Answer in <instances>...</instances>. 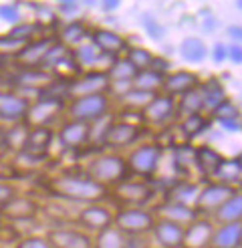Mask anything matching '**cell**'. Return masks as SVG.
<instances>
[{
	"instance_id": "6da1fadb",
	"label": "cell",
	"mask_w": 242,
	"mask_h": 248,
	"mask_svg": "<svg viewBox=\"0 0 242 248\" xmlns=\"http://www.w3.org/2000/svg\"><path fill=\"white\" fill-rule=\"evenodd\" d=\"M48 192L55 198L67 202H77V204H95V202H105L109 198V188L93 182L85 173H59L51 178L46 184Z\"/></svg>"
},
{
	"instance_id": "7a4b0ae2",
	"label": "cell",
	"mask_w": 242,
	"mask_h": 248,
	"mask_svg": "<svg viewBox=\"0 0 242 248\" xmlns=\"http://www.w3.org/2000/svg\"><path fill=\"white\" fill-rule=\"evenodd\" d=\"M83 173L93 182L105 186V188H113L115 184L123 182L129 176V168L123 155L119 154H97L93 155L87 164H85Z\"/></svg>"
},
{
	"instance_id": "3957f363",
	"label": "cell",
	"mask_w": 242,
	"mask_h": 248,
	"mask_svg": "<svg viewBox=\"0 0 242 248\" xmlns=\"http://www.w3.org/2000/svg\"><path fill=\"white\" fill-rule=\"evenodd\" d=\"M109 111H111V99H109L107 93L69 99L65 103V113L69 115V119L85 121V123H93L109 115Z\"/></svg>"
},
{
	"instance_id": "277c9868",
	"label": "cell",
	"mask_w": 242,
	"mask_h": 248,
	"mask_svg": "<svg viewBox=\"0 0 242 248\" xmlns=\"http://www.w3.org/2000/svg\"><path fill=\"white\" fill-rule=\"evenodd\" d=\"M238 192H240L238 186H228V184H222V182L208 180L206 186H200V192L196 196V200H194L192 208L198 216L210 218L216 210L228 200V198H232Z\"/></svg>"
},
{
	"instance_id": "5b68a950",
	"label": "cell",
	"mask_w": 242,
	"mask_h": 248,
	"mask_svg": "<svg viewBox=\"0 0 242 248\" xmlns=\"http://www.w3.org/2000/svg\"><path fill=\"white\" fill-rule=\"evenodd\" d=\"M155 214L145 208L123 206L113 214V226L121 230L125 236H145L153 226Z\"/></svg>"
},
{
	"instance_id": "8992f818",
	"label": "cell",
	"mask_w": 242,
	"mask_h": 248,
	"mask_svg": "<svg viewBox=\"0 0 242 248\" xmlns=\"http://www.w3.org/2000/svg\"><path fill=\"white\" fill-rule=\"evenodd\" d=\"M162 155H164V147L157 141L137 145L136 150L129 154V157H125L129 173H137L141 178L151 176V173H155L157 166H160Z\"/></svg>"
},
{
	"instance_id": "52a82bcc",
	"label": "cell",
	"mask_w": 242,
	"mask_h": 248,
	"mask_svg": "<svg viewBox=\"0 0 242 248\" xmlns=\"http://www.w3.org/2000/svg\"><path fill=\"white\" fill-rule=\"evenodd\" d=\"M141 125L139 123H133V121H113L107 125L101 143L107 150H123V147L133 145L139 138H141Z\"/></svg>"
},
{
	"instance_id": "ba28073f",
	"label": "cell",
	"mask_w": 242,
	"mask_h": 248,
	"mask_svg": "<svg viewBox=\"0 0 242 248\" xmlns=\"http://www.w3.org/2000/svg\"><path fill=\"white\" fill-rule=\"evenodd\" d=\"M41 214V204L30 196L16 194L0 208V218L10 224H24V222H32Z\"/></svg>"
},
{
	"instance_id": "9c48e42d",
	"label": "cell",
	"mask_w": 242,
	"mask_h": 248,
	"mask_svg": "<svg viewBox=\"0 0 242 248\" xmlns=\"http://www.w3.org/2000/svg\"><path fill=\"white\" fill-rule=\"evenodd\" d=\"M55 140V131L48 125H36V127H29L27 140H24L22 147H20V155H24L30 162H43L48 157L51 152V145Z\"/></svg>"
},
{
	"instance_id": "30bf717a",
	"label": "cell",
	"mask_w": 242,
	"mask_h": 248,
	"mask_svg": "<svg viewBox=\"0 0 242 248\" xmlns=\"http://www.w3.org/2000/svg\"><path fill=\"white\" fill-rule=\"evenodd\" d=\"M109 91V77L107 71H83L79 77L69 81L67 85V99L99 95Z\"/></svg>"
},
{
	"instance_id": "8fae6325",
	"label": "cell",
	"mask_w": 242,
	"mask_h": 248,
	"mask_svg": "<svg viewBox=\"0 0 242 248\" xmlns=\"http://www.w3.org/2000/svg\"><path fill=\"white\" fill-rule=\"evenodd\" d=\"M113 214H115V210H111L105 202L85 204L77 214V224L79 228L95 234V232H101L109 226H113Z\"/></svg>"
},
{
	"instance_id": "7c38bea8",
	"label": "cell",
	"mask_w": 242,
	"mask_h": 248,
	"mask_svg": "<svg viewBox=\"0 0 242 248\" xmlns=\"http://www.w3.org/2000/svg\"><path fill=\"white\" fill-rule=\"evenodd\" d=\"M45 236L53 248H93V234L83 228H73V226L48 228Z\"/></svg>"
},
{
	"instance_id": "4fadbf2b",
	"label": "cell",
	"mask_w": 242,
	"mask_h": 248,
	"mask_svg": "<svg viewBox=\"0 0 242 248\" xmlns=\"http://www.w3.org/2000/svg\"><path fill=\"white\" fill-rule=\"evenodd\" d=\"M153 188L145 182H119L113 186V192L109 190V196L117 198L123 206H137L143 208L153 198ZM121 206V208H123Z\"/></svg>"
},
{
	"instance_id": "5bb4252c",
	"label": "cell",
	"mask_w": 242,
	"mask_h": 248,
	"mask_svg": "<svg viewBox=\"0 0 242 248\" xmlns=\"http://www.w3.org/2000/svg\"><path fill=\"white\" fill-rule=\"evenodd\" d=\"M57 43L55 36H43V39H32L24 43L18 53L15 55V61L20 69H36L43 65L46 53L51 51V46Z\"/></svg>"
},
{
	"instance_id": "9a60e30c",
	"label": "cell",
	"mask_w": 242,
	"mask_h": 248,
	"mask_svg": "<svg viewBox=\"0 0 242 248\" xmlns=\"http://www.w3.org/2000/svg\"><path fill=\"white\" fill-rule=\"evenodd\" d=\"M141 123H150V125H162L167 123L169 119L176 117V97L157 93L151 101L145 105L141 111Z\"/></svg>"
},
{
	"instance_id": "2e32d148",
	"label": "cell",
	"mask_w": 242,
	"mask_h": 248,
	"mask_svg": "<svg viewBox=\"0 0 242 248\" xmlns=\"http://www.w3.org/2000/svg\"><path fill=\"white\" fill-rule=\"evenodd\" d=\"M57 138L65 150H73V152L83 150L85 145L91 143V123L69 119L60 125Z\"/></svg>"
},
{
	"instance_id": "e0dca14e",
	"label": "cell",
	"mask_w": 242,
	"mask_h": 248,
	"mask_svg": "<svg viewBox=\"0 0 242 248\" xmlns=\"http://www.w3.org/2000/svg\"><path fill=\"white\" fill-rule=\"evenodd\" d=\"M29 107L30 101L24 95L15 91H0V123L10 125V123L24 121Z\"/></svg>"
},
{
	"instance_id": "ac0fdd59",
	"label": "cell",
	"mask_w": 242,
	"mask_h": 248,
	"mask_svg": "<svg viewBox=\"0 0 242 248\" xmlns=\"http://www.w3.org/2000/svg\"><path fill=\"white\" fill-rule=\"evenodd\" d=\"M212 232H214V222L210 218L196 216L190 224L184 226L182 248H210Z\"/></svg>"
},
{
	"instance_id": "d6986e66",
	"label": "cell",
	"mask_w": 242,
	"mask_h": 248,
	"mask_svg": "<svg viewBox=\"0 0 242 248\" xmlns=\"http://www.w3.org/2000/svg\"><path fill=\"white\" fill-rule=\"evenodd\" d=\"M153 242L160 248H182V238H184V226L176 224L172 220L157 218L153 220V226L150 230Z\"/></svg>"
},
{
	"instance_id": "ffe728a7",
	"label": "cell",
	"mask_w": 242,
	"mask_h": 248,
	"mask_svg": "<svg viewBox=\"0 0 242 248\" xmlns=\"http://www.w3.org/2000/svg\"><path fill=\"white\" fill-rule=\"evenodd\" d=\"M89 39L91 43L99 48V51L107 57H121V55H125V51L129 48L127 41L123 39L121 34L113 32V31H107V29H95L89 32Z\"/></svg>"
},
{
	"instance_id": "44dd1931",
	"label": "cell",
	"mask_w": 242,
	"mask_h": 248,
	"mask_svg": "<svg viewBox=\"0 0 242 248\" xmlns=\"http://www.w3.org/2000/svg\"><path fill=\"white\" fill-rule=\"evenodd\" d=\"M200 75L194 71H176V73H167L164 77V85H162V93L172 95V97H180L192 89H196L200 85Z\"/></svg>"
},
{
	"instance_id": "7402d4cb",
	"label": "cell",
	"mask_w": 242,
	"mask_h": 248,
	"mask_svg": "<svg viewBox=\"0 0 242 248\" xmlns=\"http://www.w3.org/2000/svg\"><path fill=\"white\" fill-rule=\"evenodd\" d=\"M222 155L218 154L214 147L210 145H198L194 147V168L198 170V173L206 180H212L218 166L222 164Z\"/></svg>"
},
{
	"instance_id": "603a6c76",
	"label": "cell",
	"mask_w": 242,
	"mask_h": 248,
	"mask_svg": "<svg viewBox=\"0 0 242 248\" xmlns=\"http://www.w3.org/2000/svg\"><path fill=\"white\" fill-rule=\"evenodd\" d=\"M242 246V222L214 226L210 248H240Z\"/></svg>"
},
{
	"instance_id": "cb8c5ba5",
	"label": "cell",
	"mask_w": 242,
	"mask_h": 248,
	"mask_svg": "<svg viewBox=\"0 0 242 248\" xmlns=\"http://www.w3.org/2000/svg\"><path fill=\"white\" fill-rule=\"evenodd\" d=\"M59 79L53 75L51 71H46V69H41V67H36V69H22L18 73V77H16V83L20 87H27V89H34V91H45L48 89V87H53Z\"/></svg>"
},
{
	"instance_id": "d4e9b609",
	"label": "cell",
	"mask_w": 242,
	"mask_h": 248,
	"mask_svg": "<svg viewBox=\"0 0 242 248\" xmlns=\"http://www.w3.org/2000/svg\"><path fill=\"white\" fill-rule=\"evenodd\" d=\"M153 214H155L157 218L172 220V222H176V224H182V226L190 224V222L198 216L196 212H194L192 206H188V204H178V202H164Z\"/></svg>"
},
{
	"instance_id": "484cf974",
	"label": "cell",
	"mask_w": 242,
	"mask_h": 248,
	"mask_svg": "<svg viewBox=\"0 0 242 248\" xmlns=\"http://www.w3.org/2000/svg\"><path fill=\"white\" fill-rule=\"evenodd\" d=\"M210 220L214 222V226L230 224V222H242V196H240V192L234 194L232 198H228V200L210 216Z\"/></svg>"
},
{
	"instance_id": "4316f807",
	"label": "cell",
	"mask_w": 242,
	"mask_h": 248,
	"mask_svg": "<svg viewBox=\"0 0 242 248\" xmlns=\"http://www.w3.org/2000/svg\"><path fill=\"white\" fill-rule=\"evenodd\" d=\"M200 91H202V99H204V113L208 117L224 99H228L222 83L218 79H208L206 83H200Z\"/></svg>"
},
{
	"instance_id": "83f0119b",
	"label": "cell",
	"mask_w": 242,
	"mask_h": 248,
	"mask_svg": "<svg viewBox=\"0 0 242 248\" xmlns=\"http://www.w3.org/2000/svg\"><path fill=\"white\" fill-rule=\"evenodd\" d=\"M198 192H200V184L190 182V180H182V182H176L172 188L167 190L166 202H178V204L192 206L194 200H196Z\"/></svg>"
},
{
	"instance_id": "f1b7e54d",
	"label": "cell",
	"mask_w": 242,
	"mask_h": 248,
	"mask_svg": "<svg viewBox=\"0 0 242 248\" xmlns=\"http://www.w3.org/2000/svg\"><path fill=\"white\" fill-rule=\"evenodd\" d=\"M240 178H242V159H240V154H238L232 159H222V164L218 166L212 180L228 184V186H238Z\"/></svg>"
},
{
	"instance_id": "f546056e",
	"label": "cell",
	"mask_w": 242,
	"mask_h": 248,
	"mask_svg": "<svg viewBox=\"0 0 242 248\" xmlns=\"http://www.w3.org/2000/svg\"><path fill=\"white\" fill-rule=\"evenodd\" d=\"M137 69L133 67L129 61L123 57H117L113 59V63L107 67V77H109V85H115V83H123V85H131L133 77H136Z\"/></svg>"
},
{
	"instance_id": "4dcf8cb0",
	"label": "cell",
	"mask_w": 242,
	"mask_h": 248,
	"mask_svg": "<svg viewBox=\"0 0 242 248\" xmlns=\"http://www.w3.org/2000/svg\"><path fill=\"white\" fill-rule=\"evenodd\" d=\"M194 113H204V99L200 85L184 95H180V101L176 103V117H186Z\"/></svg>"
},
{
	"instance_id": "1f68e13d",
	"label": "cell",
	"mask_w": 242,
	"mask_h": 248,
	"mask_svg": "<svg viewBox=\"0 0 242 248\" xmlns=\"http://www.w3.org/2000/svg\"><path fill=\"white\" fill-rule=\"evenodd\" d=\"M155 95L157 93H153V91H141V89L129 87V89H125L123 93H119V103L125 107V111H136V113H139Z\"/></svg>"
},
{
	"instance_id": "d6a6232c",
	"label": "cell",
	"mask_w": 242,
	"mask_h": 248,
	"mask_svg": "<svg viewBox=\"0 0 242 248\" xmlns=\"http://www.w3.org/2000/svg\"><path fill=\"white\" fill-rule=\"evenodd\" d=\"M93 248H127V236L115 226L93 234Z\"/></svg>"
},
{
	"instance_id": "836d02e7",
	"label": "cell",
	"mask_w": 242,
	"mask_h": 248,
	"mask_svg": "<svg viewBox=\"0 0 242 248\" xmlns=\"http://www.w3.org/2000/svg\"><path fill=\"white\" fill-rule=\"evenodd\" d=\"M59 36H60V41H59L60 45H65V46L73 48V46L83 45V41L89 36V29L85 27V22H83V20H73V22L65 24Z\"/></svg>"
},
{
	"instance_id": "e575fe53",
	"label": "cell",
	"mask_w": 242,
	"mask_h": 248,
	"mask_svg": "<svg viewBox=\"0 0 242 248\" xmlns=\"http://www.w3.org/2000/svg\"><path fill=\"white\" fill-rule=\"evenodd\" d=\"M210 123H212V119L206 113H194V115L182 117L180 129H182V133H184L186 140H194V138H198V135H202L206 129H208Z\"/></svg>"
},
{
	"instance_id": "d590c367",
	"label": "cell",
	"mask_w": 242,
	"mask_h": 248,
	"mask_svg": "<svg viewBox=\"0 0 242 248\" xmlns=\"http://www.w3.org/2000/svg\"><path fill=\"white\" fill-rule=\"evenodd\" d=\"M164 77L166 75H160L151 69H143V71H137L136 77L131 81V87L133 89H141V91H153V93H160L162 91V85H164Z\"/></svg>"
},
{
	"instance_id": "8d00e7d4",
	"label": "cell",
	"mask_w": 242,
	"mask_h": 248,
	"mask_svg": "<svg viewBox=\"0 0 242 248\" xmlns=\"http://www.w3.org/2000/svg\"><path fill=\"white\" fill-rule=\"evenodd\" d=\"M180 55L188 63H202L206 55H208V48H206L204 41L196 39V36H188L180 45Z\"/></svg>"
},
{
	"instance_id": "74e56055",
	"label": "cell",
	"mask_w": 242,
	"mask_h": 248,
	"mask_svg": "<svg viewBox=\"0 0 242 248\" xmlns=\"http://www.w3.org/2000/svg\"><path fill=\"white\" fill-rule=\"evenodd\" d=\"M29 127L30 125L27 121H18V123H10V125H6V140H4L6 152H20L24 140H27Z\"/></svg>"
},
{
	"instance_id": "f35d334b",
	"label": "cell",
	"mask_w": 242,
	"mask_h": 248,
	"mask_svg": "<svg viewBox=\"0 0 242 248\" xmlns=\"http://www.w3.org/2000/svg\"><path fill=\"white\" fill-rule=\"evenodd\" d=\"M174 168L176 171L188 176L190 168H194V147L188 143H182L174 147Z\"/></svg>"
},
{
	"instance_id": "ab89813d",
	"label": "cell",
	"mask_w": 242,
	"mask_h": 248,
	"mask_svg": "<svg viewBox=\"0 0 242 248\" xmlns=\"http://www.w3.org/2000/svg\"><path fill=\"white\" fill-rule=\"evenodd\" d=\"M125 59L137 71H143V69H150L153 55L148 51V48H143V46H129L127 51H125Z\"/></svg>"
},
{
	"instance_id": "60d3db41",
	"label": "cell",
	"mask_w": 242,
	"mask_h": 248,
	"mask_svg": "<svg viewBox=\"0 0 242 248\" xmlns=\"http://www.w3.org/2000/svg\"><path fill=\"white\" fill-rule=\"evenodd\" d=\"M234 117H240V109L236 103H232L230 99H224V101L218 105L212 113H210V119L214 121H222V119H234Z\"/></svg>"
},
{
	"instance_id": "b9f144b4",
	"label": "cell",
	"mask_w": 242,
	"mask_h": 248,
	"mask_svg": "<svg viewBox=\"0 0 242 248\" xmlns=\"http://www.w3.org/2000/svg\"><path fill=\"white\" fill-rule=\"evenodd\" d=\"M12 248H53V246L46 240L45 234H27V236H20Z\"/></svg>"
},
{
	"instance_id": "7bdbcfd3",
	"label": "cell",
	"mask_w": 242,
	"mask_h": 248,
	"mask_svg": "<svg viewBox=\"0 0 242 248\" xmlns=\"http://www.w3.org/2000/svg\"><path fill=\"white\" fill-rule=\"evenodd\" d=\"M36 29L39 27H36V24H30V22H16L8 36H12V39H16V41H22V43H29L34 39Z\"/></svg>"
},
{
	"instance_id": "ee69618b",
	"label": "cell",
	"mask_w": 242,
	"mask_h": 248,
	"mask_svg": "<svg viewBox=\"0 0 242 248\" xmlns=\"http://www.w3.org/2000/svg\"><path fill=\"white\" fill-rule=\"evenodd\" d=\"M22 236L18 232L16 224H10V222H4L0 224V246H15V242Z\"/></svg>"
},
{
	"instance_id": "f6af8a7d",
	"label": "cell",
	"mask_w": 242,
	"mask_h": 248,
	"mask_svg": "<svg viewBox=\"0 0 242 248\" xmlns=\"http://www.w3.org/2000/svg\"><path fill=\"white\" fill-rule=\"evenodd\" d=\"M141 20H143V29L148 31V34L151 36L153 41H162L164 39V34H166V29L162 27L160 22H157L151 15H143L141 16Z\"/></svg>"
},
{
	"instance_id": "bcb514c9",
	"label": "cell",
	"mask_w": 242,
	"mask_h": 248,
	"mask_svg": "<svg viewBox=\"0 0 242 248\" xmlns=\"http://www.w3.org/2000/svg\"><path fill=\"white\" fill-rule=\"evenodd\" d=\"M0 18L4 22L16 24L20 20V8L18 4H0Z\"/></svg>"
},
{
	"instance_id": "7dc6e473",
	"label": "cell",
	"mask_w": 242,
	"mask_h": 248,
	"mask_svg": "<svg viewBox=\"0 0 242 248\" xmlns=\"http://www.w3.org/2000/svg\"><path fill=\"white\" fill-rule=\"evenodd\" d=\"M18 190L10 180H0V208H2L12 196H16Z\"/></svg>"
},
{
	"instance_id": "c3c4849f",
	"label": "cell",
	"mask_w": 242,
	"mask_h": 248,
	"mask_svg": "<svg viewBox=\"0 0 242 248\" xmlns=\"http://www.w3.org/2000/svg\"><path fill=\"white\" fill-rule=\"evenodd\" d=\"M169 67H172V63H169L166 57H153L151 59V65H150V69L155 71V73H160V75H167Z\"/></svg>"
},
{
	"instance_id": "681fc988",
	"label": "cell",
	"mask_w": 242,
	"mask_h": 248,
	"mask_svg": "<svg viewBox=\"0 0 242 248\" xmlns=\"http://www.w3.org/2000/svg\"><path fill=\"white\" fill-rule=\"evenodd\" d=\"M226 57L232 61L234 65H240L242 63V48H240V45L236 43V45H232L230 48H226Z\"/></svg>"
},
{
	"instance_id": "f907efd6",
	"label": "cell",
	"mask_w": 242,
	"mask_h": 248,
	"mask_svg": "<svg viewBox=\"0 0 242 248\" xmlns=\"http://www.w3.org/2000/svg\"><path fill=\"white\" fill-rule=\"evenodd\" d=\"M220 125L226 129V131H240V117H234V119H222L218 121Z\"/></svg>"
},
{
	"instance_id": "816d5d0a",
	"label": "cell",
	"mask_w": 242,
	"mask_h": 248,
	"mask_svg": "<svg viewBox=\"0 0 242 248\" xmlns=\"http://www.w3.org/2000/svg\"><path fill=\"white\" fill-rule=\"evenodd\" d=\"M212 59H214V63H222V61L226 59V46L218 43V45L212 48Z\"/></svg>"
},
{
	"instance_id": "f5cc1de1",
	"label": "cell",
	"mask_w": 242,
	"mask_h": 248,
	"mask_svg": "<svg viewBox=\"0 0 242 248\" xmlns=\"http://www.w3.org/2000/svg\"><path fill=\"white\" fill-rule=\"evenodd\" d=\"M119 4H121V0H101V6H103V10H107V12L115 10Z\"/></svg>"
},
{
	"instance_id": "db71d44e",
	"label": "cell",
	"mask_w": 242,
	"mask_h": 248,
	"mask_svg": "<svg viewBox=\"0 0 242 248\" xmlns=\"http://www.w3.org/2000/svg\"><path fill=\"white\" fill-rule=\"evenodd\" d=\"M10 178H12V170L6 164H2V159H0V180H10Z\"/></svg>"
},
{
	"instance_id": "11a10c76",
	"label": "cell",
	"mask_w": 242,
	"mask_h": 248,
	"mask_svg": "<svg viewBox=\"0 0 242 248\" xmlns=\"http://www.w3.org/2000/svg\"><path fill=\"white\" fill-rule=\"evenodd\" d=\"M228 34L234 36L236 41H240V39H242V29H240V27H230V29H228Z\"/></svg>"
},
{
	"instance_id": "9f6ffc18",
	"label": "cell",
	"mask_w": 242,
	"mask_h": 248,
	"mask_svg": "<svg viewBox=\"0 0 242 248\" xmlns=\"http://www.w3.org/2000/svg\"><path fill=\"white\" fill-rule=\"evenodd\" d=\"M59 2H60V4H75L77 0H59Z\"/></svg>"
},
{
	"instance_id": "6f0895ef",
	"label": "cell",
	"mask_w": 242,
	"mask_h": 248,
	"mask_svg": "<svg viewBox=\"0 0 242 248\" xmlns=\"http://www.w3.org/2000/svg\"><path fill=\"white\" fill-rule=\"evenodd\" d=\"M83 2H85V4H89V6H93V4H95V0H83Z\"/></svg>"
},
{
	"instance_id": "680465c9",
	"label": "cell",
	"mask_w": 242,
	"mask_h": 248,
	"mask_svg": "<svg viewBox=\"0 0 242 248\" xmlns=\"http://www.w3.org/2000/svg\"><path fill=\"white\" fill-rule=\"evenodd\" d=\"M4 154H8V152L4 150V147H0V159H2V155H4Z\"/></svg>"
},
{
	"instance_id": "91938a15",
	"label": "cell",
	"mask_w": 242,
	"mask_h": 248,
	"mask_svg": "<svg viewBox=\"0 0 242 248\" xmlns=\"http://www.w3.org/2000/svg\"><path fill=\"white\" fill-rule=\"evenodd\" d=\"M0 224H2V218H0Z\"/></svg>"
}]
</instances>
